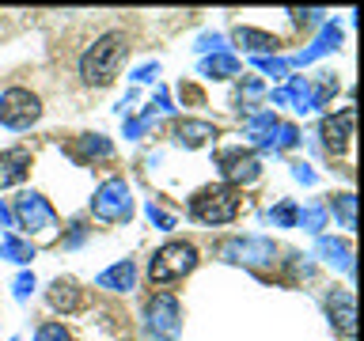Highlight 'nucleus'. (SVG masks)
<instances>
[{
    "mask_svg": "<svg viewBox=\"0 0 364 341\" xmlns=\"http://www.w3.org/2000/svg\"><path fill=\"white\" fill-rule=\"evenodd\" d=\"M122 61H125V38L118 31H110V34H102L95 45L84 50V57H80V80L102 87V84H110V80L118 76Z\"/></svg>",
    "mask_w": 364,
    "mask_h": 341,
    "instance_id": "nucleus-1",
    "label": "nucleus"
},
{
    "mask_svg": "<svg viewBox=\"0 0 364 341\" xmlns=\"http://www.w3.org/2000/svg\"><path fill=\"white\" fill-rule=\"evenodd\" d=\"M190 216L198 224H232L239 216V193L232 186H205L190 197Z\"/></svg>",
    "mask_w": 364,
    "mask_h": 341,
    "instance_id": "nucleus-2",
    "label": "nucleus"
},
{
    "mask_svg": "<svg viewBox=\"0 0 364 341\" xmlns=\"http://www.w3.org/2000/svg\"><path fill=\"white\" fill-rule=\"evenodd\" d=\"M11 220H19V227H27L34 239L42 243H53L57 239V212L50 209V201L42 193H19L16 205H11Z\"/></svg>",
    "mask_w": 364,
    "mask_h": 341,
    "instance_id": "nucleus-3",
    "label": "nucleus"
},
{
    "mask_svg": "<svg viewBox=\"0 0 364 341\" xmlns=\"http://www.w3.org/2000/svg\"><path fill=\"white\" fill-rule=\"evenodd\" d=\"M193 266H198V250L190 243H164L148 261V277L156 284H171V281H182Z\"/></svg>",
    "mask_w": 364,
    "mask_h": 341,
    "instance_id": "nucleus-4",
    "label": "nucleus"
},
{
    "mask_svg": "<svg viewBox=\"0 0 364 341\" xmlns=\"http://www.w3.org/2000/svg\"><path fill=\"white\" fill-rule=\"evenodd\" d=\"M91 212H95L102 224L129 220L133 197H129V186H125V178H107V182H102V186L95 190V197H91Z\"/></svg>",
    "mask_w": 364,
    "mask_h": 341,
    "instance_id": "nucleus-5",
    "label": "nucleus"
},
{
    "mask_svg": "<svg viewBox=\"0 0 364 341\" xmlns=\"http://www.w3.org/2000/svg\"><path fill=\"white\" fill-rule=\"evenodd\" d=\"M38 118H42V102L27 87H8L0 95V125H8V129H31Z\"/></svg>",
    "mask_w": 364,
    "mask_h": 341,
    "instance_id": "nucleus-6",
    "label": "nucleus"
},
{
    "mask_svg": "<svg viewBox=\"0 0 364 341\" xmlns=\"http://www.w3.org/2000/svg\"><path fill=\"white\" fill-rule=\"evenodd\" d=\"M144 326H148V334L159 337V341H175L178 337V330H182V307L175 296H152L144 307Z\"/></svg>",
    "mask_w": 364,
    "mask_h": 341,
    "instance_id": "nucleus-7",
    "label": "nucleus"
},
{
    "mask_svg": "<svg viewBox=\"0 0 364 341\" xmlns=\"http://www.w3.org/2000/svg\"><path fill=\"white\" fill-rule=\"evenodd\" d=\"M220 254L228 261H235V266H273L277 261V247H273V239H262V235H247V239H228L220 247Z\"/></svg>",
    "mask_w": 364,
    "mask_h": 341,
    "instance_id": "nucleus-8",
    "label": "nucleus"
},
{
    "mask_svg": "<svg viewBox=\"0 0 364 341\" xmlns=\"http://www.w3.org/2000/svg\"><path fill=\"white\" fill-rule=\"evenodd\" d=\"M216 167H220V175L232 182V186H247V182H255L262 175V163L255 152H243V148H228V152L216 156Z\"/></svg>",
    "mask_w": 364,
    "mask_h": 341,
    "instance_id": "nucleus-9",
    "label": "nucleus"
},
{
    "mask_svg": "<svg viewBox=\"0 0 364 341\" xmlns=\"http://www.w3.org/2000/svg\"><path fill=\"white\" fill-rule=\"evenodd\" d=\"M353 121H357V114H353V107L330 114V118H323V125H318V136H323L326 152H346L349 148V136H353Z\"/></svg>",
    "mask_w": 364,
    "mask_h": 341,
    "instance_id": "nucleus-10",
    "label": "nucleus"
},
{
    "mask_svg": "<svg viewBox=\"0 0 364 341\" xmlns=\"http://www.w3.org/2000/svg\"><path fill=\"white\" fill-rule=\"evenodd\" d=\"M326 311H330V323H334L346 337L357 334V307H353V292H330L326 296Z\"/></svg>",
    "mask_w": 364,
    "mask_h": 341,
    "instance_id": "nucleus-11",
    "label": "nucleus"
},
{
    "mask_svg": "<svg viewBox=\"0 0 364 341\" xmlns=\"http://www.w3.org/2000/svg\"><path fill=\"white\" fill-rule=\"evenodd\" d=\"M27 170H31V152L27 148H8V152H0V190L23 182Z\"/></svg>",
    "mask_w": 364,
    "mask_h": 341,
    "instance_id": "nucleus-12",
    "label": "nucleus"
},
{
    "mask_svg": "<svg viewBox=\"0 0 364 341\" xmlns=\"http://www.w3.org/2000/svg\"><path fill=\"white\" fill-rule=\"evenodd\" d=\"M171 136H175L182 148H201L205 141H213V136H216V129L209 121H201V118H182V121H175Z\"/></svg>",
    "mask_w": 364,
    "mask_h": 341,
    "instance_id": "nucleus-13",
    "label": "nucleus"
},
{
    "mask_svg": "<svg viewBox=\"0 0 364 341\" xmlns=\"http://www.w3.org/2000/svg\"><path fill=\"white\" fill-rule=\"evenodd\" d=\"M99 288H110V292H133V284H136V266L129 258L118 261V266H110V269H102L99 277H95Z\"/></svg>",
    "mask_w": 364,
    "mask_h": 341,
    "instance_id": "nucleus-14",
    "label": "nucleus"
},
{
    "mask_svg": "<svg viewBox=\"0 0 364 341\" xmlns=\"http://www.w3.org/2000/svg\"><path fill=\"white\" fill-rule=\"evenodd\" d=\"M338 42H341V31L334 27V23H326L323 34H318V38L307 45V50H300V53H296L292 61H289V68H292V65H311L315 57H323V53H330V50H338Z\"/></svg>",
    "mask_w": 364,
    "mask_h": 341,
    "instance_id": "nucleus-15",
    "label": "nucleus"
},
{
    "mask_svg": "<svg viewBox=\"0 0 364 341\" xmlns=\"http://www.w3.org/2000/svg\"><path fill=\"white\" fill-rule=\"evenodd\" d=\"M315 250L323 254V261H330V266H338L341 273H349V277H353V250H349V243L330 239V235H318Z\"/></svg>",
    "mask_w": 364,
    "mask_h": 341,
    "instance_id": "nucleus-16",
    "label": "nucleus"
},
{
    "mask_svg": "<svg viewBox=\"0 0 364 341\" xmlns=\"http://www.w3.org/2000/svg\"><path fill=\"white\" fill-rule=\"evenodd\" d=\"M50 303H53V311L73 315V311H80V307H84V292H80L73 281H57L53 288H50Z\"/></svg>",
    "mask_w": 364,
    "mask_h": 341,
    "instance_id": "nucleus-17",
    "label": "nucleus"
},
{
    "mask_svg": "<svg viewBox=\"0 0 364 341\" xmlns=\"http://www.w3.org/2000/svg\"><path fill=\"white\" fill-rule=\"evenodd\" d=\"M235 42L243 45V50L258 53V57H266V53L277 50V38L266 34V31H255V27H235Z\"/></svg>",
    "mask_w": 364,
    "mask_h": 341,
    "instance_id": "nucleus-18",
    "label": "nucleus"
},
{
    "mask_svg": "<svg viewBox=\"0 0 364 341\" xmlns=\"http://www.w3.org/2000/svg\"><path fill=\"white\" fill-rule=\"evenodd\" d=\"M201 76L209 80H228V76H239V61L232 53H213L201 61Z\"/></svg>",
    "mask_w": 364,
    "mask_h": 341,
    "instance_id": "nucleus-19",
    "label": "nucleus"
},
{
    "mask_svg": "<svg viewBox=\"0 0 364 341\" xmlns=\"http://www.w3.org/2000/svg\"><path fill=\"white\" fill-rule=\"evenodd\" d=\"M0 258H8V261H19V266H27V261L34 258V247L27 243V239H19V235L4 232V235H0Z\"/></svg>",
    "mask_w": 364,
    "mask_h": 341,
    "instance_id": "nucleus-20",
    "label": "nucleus"
},
{
    "mask_svg": "<svg viewBox=\"0 0 364 341\" xmlns=\"http://www.w3.org/2000/svg\"><path fill=\"white\" fill-rule=\"evenodd\" d=\"M76 152L84 156V159H110V156H114V144H110L102 133H84V136L76 141Z\"/></svg>",
    "mask_w": 364,
    "mask_h": 341,
    "instance_id": "nucleus-21",
    "label": "nucleus"
},
{
    "mask_svg": "<svg viewBox=\"0 0 364 341\" xmlns=\"http://www.w3.org/2000/svg\"><path fill=\"white\" fill-rule=\"evenodd\" d=\"M284 95H289V102H296V110H300V114L315 110V107H311V80L289 76V87H284Z\"/></svg>",
    "mask_w": 364,
    "mask_h": 341,
    "instance_id": "nucleus-22",
    "label": "nucleus"
},
{
    "mask_svg": "<svg viewBox=\"0 0 364 341\" xmlns=\"http://www.w3.org/2000/svg\"><path fill=\"white\" fill-rule=\"evenodd\" d=\"M330 212L341 220V227H346V232H353V227H357V197H353V193H338V197L330 201Z\"/></svg>",
    "mask_w": 364,
    "mask_h": 341,
    "instance_id": "nucleus-23",
    "label": "nucleus"
},
{
    "mask_svg": "<svg viewBox=\"0 0 364 341\" xmlns=\"http://www.w3.org/2000/svg\"><path fill=\"white\" fill-rule=\"evenodd\" d=\"M300 144V129L289 121H277L273 125V133H269V144H266V152H281V148H296Z\"/></svg>",
    "mask_w": 364,
    "mask_h": 341,
    "instance_id": "nucleus-24",
    "label": "nucleus"
},
{
    "mask_svg": "<svg viewBox=\"0 0 364 341\" xmlns=\"http://www.w3.org/2000/svg\"><path fill=\"white\" fill-rule=\"evenodd\" d=\"M273 125H277V118H273L269 110H266V114H255V118L247 121V136H250V141H255L258 148H266V144H269Z\"/></svg>",
    "mask_w": 364,
    "mask_h": 341,
    "instance_id": "nucleus-25",
    "label": "nucleus"
},
{
    "mask_svg": "<svg viewBox=\"0 0 364 341\" xmlns=\"http://www.w3.org/2000/svg\"><path fill=\"white\" fill-rule=\"evenodd\" d=\"M338 95V80L334 72H318L315 76V84H311V107H326L330 99Z\"/></svg>",
    "mask_w": 364,
    "mask_h": 341,
    "instance_id": "nucleus-26",
    "label": "nucleus"
},
{
    "mask_svg": "<svg viewBox=\"0 0 364 341\" xmlns=\"http://www.w3.org/2000/svg\"><path fill=\"white\" fill-rule=\"evenodd\" d=\"M269 220L277 227H296V220H300V209H296L292 201H281L277 209H269Z\"/></svg>",
    "mask_w": 364,
    "mask_h": 341,
    "instance_id": "nucleus-27",
    "label": "nucleus"
},
{
    "mask_svg": "<svg viewBox=\"0 0 364 341\" xmlns=\"http://www.w3.org/2000/svg\"><path fill=\"white\" fill-rule=\"evenodd\" d=\"M296 224H304L311 235H318V227L326 224V209H323V205H307V209L300 212V220H296Z\"/></svg>",
    "mask_w": 364,
    "mask_h": 341,
    "instance_id": "nucleus-28",
    "label": "nucleus"
},
{
    "mask_svg": "<svg viewBox=\"0 0 364 341\" xmlns=\"http://www.w3.org/2000/svg\"><path fill=\"white\" fill-rule=\"evenodd\" d=\"M255 68H262V72L273 76V80L289 76V61H281V57H255Z\"/></svg>",
    "mask_w": 364,
    "mask_h": 341,
    "instance_id": "nucleus-29",
    "label": "nucleus"
},
{
    "mask_svg": "<svg viewBox=\"0 0 364 341\" xmlns=\"http://www.w3.org/2000/svg\"><path fill=\"white\" fill-rule=\"evenodd\" d=\"M144 216H148V224L159 227V232H171V227H175V216L164 212V209H156V205H144Z\"/></svg>",
    "mask_w": 364,
    "mask_h": 341,
    "instance_id": "nucleus-30",
    "label": "nucleus"
},
{
    "mask_svg": "<svg viewBox=\"0 0 364 341\" xmlns=\"http://www.w3.org/2000/svg\"><path fill=\"white\" fill-rule=\"evenodd\" d=\"M34 341H73V337H68V330L61 323H46V326H38Z\"/></svg>",
    "mask_w": 364,
    "mask_h": 341,
    "instance_id": "nucleus-31",
    "label": "nucleus"
},
{
    "mask_svg": "<svg viewBox=\"0 0 364 341\" xmlns=\"http://www.w3.org/2000/svg\"><path fill=\"white\" fill-rule=\"evenodd\" d=\"M148 125H152V107H148V110L141 114V118H133L129 125H125V136H129V141H136V136H141V133L148 129Z\"/></svg>",
    "mask_w": 364,
    "mask_h": 341,
    "instance_id": "nucleus-32",
    "label": "nucleus"
},
{
    "mask_svg": "<svg viewBox=\"0 0 364 341\" xmlns=\"http://www.w3.org/2000/svg\"><path fill=\"white\" fill-rule=\"evenodd\" d=\"M198 50H201V53H228L220 34H201V38H198Z\"/></svg>",
    "mask_w": 364,
    "mask_h": 341,
    "instance_id": "nucleus-33",
    "label": "nucleus"
},
{
    "mask_svg": "<svg viewBox=\"0 0 364 341\" xmlns=\"http://www.w3.org/2000/svg\"><path fill=\"white\" fill-rule=\"evenodd\" d=\"M34 292V273H19L16 277V300H27Z\"/></svg>",
    "mask_w": 364,
    "mask_h": 341,
    "instance_id": "nucleus-34",
    "label": "nucleus"
},
{
    "mask_svg": "<svg viewBox=\"0 0 364 341\" xmlns=\"http://www.w3.org/2000/svg\"><path fill=\"white\" fill-rule=\"evenodd\" d=\"M292 178L304 182V186H311V182H315V170L307 167V163H292Z\"/></svg>",
    "mask_w": 364,
    "mask_h": 341,
    "instance_id": "nucleus-35",
    "label": "nucleus"
},
{
    "mask_svg": "<svg viewBox=\"0 0 364 341\" xmlns=\"http://www.w3.org/2000/svg\"><path fill=\"white\" fill-rule=\"evenodd\" d=\"M156 76H159V65H156V61H152V65H141V68L133 72L136 84H148V80H156Z\"/></svg>",
    "mask_w": 364,
    "mask_h": 341,
    "instance_id": "nucleus-36",
    "label": "nucleus"
},
{
    "mask_svg": "<svg viewBox=\"0 0 364 341\" xmlns=\"http://www.w3.org/2000/svg\"><path fill=\"white\" fill-rule=\"evenodd\" d=\"M156 102H159V110H167V114H171V110H175V107H171V95H167V91H164V87H159V95H156Z\"/></svg>",
    "mask_w": 364,
    "mask_h": 341,
    "instance_id": "nucleus-37",
    "label": "nucleus"
},
{
    "mask_svg": "<svg viewBox=\"0 0 364 341\" xmlns=\"http://www.w3.org/2000/svg\"><path fill=\"white\" fill-rule=\"evenodd\" d=\"M80 239H84V227H80V224H76V227H73V235H68V247H76V243H80Z\"/></svg>",
    "mask_w": 364,
    "mask_h": 341,
    "instance_id": "nucleus-38",
    "label": "nucleus"
}]
</instances>
